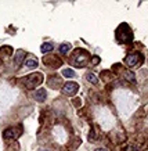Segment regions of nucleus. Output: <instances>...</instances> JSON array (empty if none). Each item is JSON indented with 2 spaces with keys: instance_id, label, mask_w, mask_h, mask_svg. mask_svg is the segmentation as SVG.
Masks as SVG:
<instances>
[{
  "instance_id": "obj_18",
  "label": "nucleus",
  "mask_w": 148,
  "mask_h": 151,
  "mask_svg": "<svg viewBox=\"0 0 148 151\" xmlns=\"http://www.w3.org/2000/svg\"><path fill=\"white\" fill-rule=\"evenodd\" d=\"M43 151H47V150H43Z\"/></svg>"
},
{
  "instance_id": "obj_17",
  "label": "nucleus",
  "mask_w": 148,
  "mask_h": 151,
  "mask_svg": "<svg viewBox=\"0 0 148 151\" xmlns=\"http://www.w3.org/2000/svg\"><path fill=\"white\" fill-rule=\"evenodd\" d=\"M94 151H108V150H107V148H96Z\"/></svg>"
},
{
  "instance_id": "obj_13",
  "label": "nucleus",
  "mask_w": 148,
  "mask_h": 151,
  "mask_svg": "<svg viewBox=\"0 0 148 151\" xmlns=\"http://www.w3.org/2000/svg\"><path fill=\"white\" fill-rule=\"evenodd\" d=\"M86 79H87L90 83H93V85H97L98 83V79L94 73H87V75H86Z\"/></svg>"
},
{
  "instance_id": "obj_8",
  "label": "nucleus",
  "mask_w": 148,
  "mask_h": 151,
  "mask_svg": "<svg viewBox=\"0 0 148 151\" xmlns=\"http://www.w3.org/2000/svg\"><path fill=\"white\" fill-rule=\"evenodd\" d=\"M25 65L28 67V68H36L37 67V60L35 57H29L26 61H25Z\"/></svg>"
},
{
  "instance_id": "obj_5",
  "label": "nucleus",
  "mask_w": 148,
  "mask_h": 151,
  "mask_svg": "<svg viewBox=\"0 0 148 151\" xmlns=\"http://www.w3.org/2000/svg\"><path fill=\"white\" fill-rule=\"evenodd\" d=\"M140 61H141V54L140 53H132V54L126 55L125 58V63L127 67H136V65L140 64Z\"/></svg>"
},
{
  "instance_id": "obj_2",
  "label": "nucleus",
  "mask_w": 148,
  "mask_h": 151,
  "mask_svg": "<svg viewBox=\"0 0 148 151\" xmlns=\"http://www.w3.org/2000/svg\"><path fill=\"white\" fill-rule=\"evenodd\" d=\"M87 53L84 50H76V53L74 54V57L71 58V63L75 65V67H78V68H82V67H84L86 65V63H87Z\"/></svg>"
},
{
  "instance_id": "obj_11",
  "label": "nucleus",
  "mask_w": 148,
  "mask_h": 151,
  "mask_svg": "<svg viewBox=\"0 0 148 151\" xmlns=\"http://www.w3.org/2000/svg\"><path fill=\"white\" fill-rule=\"evenodd\" d=\"M62 75H64L65 78H74V76L76 75V73H75L74 69H71V68H65L64 71H62Z\"/></svg>"
},
{
  "instance_id": "obj_7",
  "label": "nucleus",
  "mask_w": 148,
  "mask_h": 151,
  "mask_svg": "<svg viewBox=\"0 0 148 151\" xmlns=\"http://www.w3.org/2000/svg\"><path fill=\"white\" fill-rule=\"evenodd\" d=\"M18 136V133H15L13 129H6L4 132H3V137L4 139H14V137H17Z\"/></svg>"
},
{
  "instance_id": "obj_15",
  "label": "nucleus",
  "mask_w": 148,
  "mask_h": 151,
  "mask_svg": "<svg viewBox=\"0 0 148 151\" xmlns=\"http://www.w3.org/2000/svg\"><path fill=\"white\" fill-rule=\"evenodd\" d=\"M90 140H92V142L96 140V134H94V130H93V129H92V132H90Z\"/></svg>"
},
{
  "instance_id": "obj_3",
  "label": "nucleus",
  "mask_w": 148,
  "mask_h": 151,
  "mask_svg": "<svg viewBox=\"0 0 148 151\" xmlns=\"http://www.w3.org/2000/svg\"><path fill=\"white\" fill-rule=\"evenodd\" d=\"M24 82H25V86L28 89H33V87H36L37 85H40L43 82V76L42 73H33V75L26 76L24 79Z\"/></svg>"
},
{
  "instance_id": "obj_1",
  "label": "nucleus",
  "mask_w": 148,
  "mask_h": 151,
  "mask_svg": "<svg viewBox=\"0 0 148 151\" xmlns=\"http://www.w3.org/2000/svg\"><path fill=\"white\" fill-rule=\"evenodd\" d=\"M116 37L122 43H132L133 42V32L127 24H120L116 29Z\"/></svg>"
},
{
  "instance_id": "obj_6",
  "label": "nucleus",
  "mask_w": 148,
  "mask_h": 151,
  "mask_svg": "<svg viewBox=\"0 0 148 151\" xmlns=\"http://www.w3.org/2000/svg\"><path fill=\"white\" fill-rule=\"evenodd\" d=\"M46 92H44V89H40V90H37L35 93V100L36 101H44L46 100Z\"/></svg>"
},
{
  "instance_id": "obj_12",
  "label": "nucleus",
  "mask_w": 148,
  "mask_h": 151,
  "mask_svg": "<svg viewBox=\"0 0 148 151\" xmlns=\"http://www.w3.org/2000/svg\"><path fill=\"white\" fill-rule=\"evenodd\" d=\"M125 79L127 81V82L133 83L134 81H136V76H134V73L132 72V71H126V72H125Z\"/></svg>"
},
{
  "instance_id": "obj_4",
  "label": "nucleus",
  "mask_w": 148,
  "mask_h": 151,
  "mask_svg": "<svg viewBox=\"0 0 148 151\" xmlns=\"http://www.w3.org/2000/svg\"><path fill=\"white\" fill-rule=\"evenodd\" d=\"M78 90H79V85H78V83L66 82L64 86H62V89H61V93H62V94H65V96L72 97V96H75V94L78 93Z\"/></svg>"
},
{
  "instance_id": "obj_10",
  "label": "nucleus",
  "mask_w": 148,
  "mask_h": 151,
  "mask_svg": "<svg viewBox=\"0 0 148 151\" xmlns=\"http://www.w3.org/2000/svg\"><path fill=\"white\" fill-rule=\"evenodd\" d=\"M58 50H60L61 54H66V53H68V51L71 50V45H69V43H62V45L60 46V49H58Z\"/></svg>"
},
{
  "instance_id": "obj_9",
  "label": "nucleus",
  "mask_w": 148,
  "mask_h": 151,
  "mask_svg": "<svg viewBox=\"0 0 148 151\" xmlns=\"http://www.w3.org/2000/svg\"><path fill=\"white\" fill-rule=\"evenodd\" d=\"M40 50H42L43 54H47V53H50L53 50V45L51 43H43L42 47H40Z\"/></svg>"
},
{
  "instance_id": "obj_14",
  "label": "nucleus",
  "mask_w": 148,
  "mask_h": 151,
  "mask_svg": "<svg viewBox=\"0 0 148 151\" xmlns=\"http://www.w3.org/2000/svg\"><path fill=\"white\" fill-rule=\"evenodd\" d=\"M24 55H25L24 51H18V53H17V57H15V65H17V67L21 64V58H24Z\"/></svg>"
},
{
  "instance_id": "obj_16",
  "label": "nucleus",
  "mask_w": 148,
  "mask_h": 151,
  "mask_svg": "<svg viewBox=\"0 0 148 151\" xmlns=\"http://www.w3.org/2000/svg\"><path fill=\"white\" fill-rule=\"evenodd\" d=\"M98 63V57H93V64H97Z\"/></svg>"
}]
</instances>
